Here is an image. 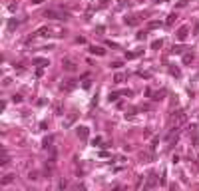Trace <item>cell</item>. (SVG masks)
Returning a JSON list of instances; mask_svg holds the SVG:
<instances>
[{"label":"cell","instance_id":"6da1fadb","mask_svg":"<svg viewBox=\"0 0 199 191\" xmlns=\"http://www.w3.org/2000/svg\"><path fill=\"white\" fill-rule=\"evenodd\" d=\"M187 122V115H185V112H181V110H177V112H173L171 115H169V120H167V127L169 129H179L181 125Z\"/></svg>","mask_w":199,"mask_h":191},{"label":"cell","instance_id":"7a4b0ae2","mask_svg":"<svg viewBox=\"0 0 199 191\" xmlns=\"http://www.w3.org/2000/svg\"><path fill=\"white\" fill-rule=\"evenodd\" d=\"M44 16H46V18H50V20H66V18H68L66 12L56 10V8H50V10H46V12H44Z\"/></svg>","mask_w":199,"mask_h":191},{"label":"cell","instance_id":"3957f363","mask_svg":"<svg viewBox=\"0 0 199 191\" xmlns=\"http://www.w3.org/2000/svg\"><path fill=\"white\" fill-rule=\"evenodd\" d=\"M76 120H78V112H70L64 118V127H72V125L76 124Z\"/></svg>","mask_w":199,"mask_h":191},{"label":"cell","instance_id":"277c9868","mask_svg":"<svg viewBox=\"0 0 199 191\" xmlns=\"http://www.w3.org/2000/svg\"><path fill=\"white\" fill-rule=\"evenodd\" d=\"M155 183H157V173L149 171V173H147V179H145V189H149V187H155Z\"/></svg>","mask_w":199,"mask_h":191},{"label":"cell","instance_id":"5b68a950","mask_svg":"<svg viewBox=\"0 0 199 191\" xmlns=\"http://www.w3.org/2000/svg\"><path fill=\"white\" fill-rule=\"evenodd\" d=\"M76 80H68V82H62V84H60V90L62 92H72L74 90V88H76Z\"/></svg>","mask_w":199,"mask_h":191},{"label":"cell","instance_id":"8992f818","mask_svg":"<svg viewBox=\"0 0 199 191\" xmlns=\"http://www.w3.org/2000/svg\"><path fill=\"white\" fill-rule=\"evenodd\" d=\"M62 66H64L66 72H76V70H78V66L72 62V60H64V62H62Z\"/></svg>","mask_w":199,"mask_h":191},{"label":"cell","instance_id":"52a82bcc","mask_svg":"<svg viewBox=\"0 0 199 191\" xmlns=\"http://www.w3.org/2000/svg\"><path fill=\"white\" fill-rule=\"evenodd\" d=\"M187 34H189V28H187V26H181V28L177 30V40H181V42H183V40L187 38Z\"/></svg>","mask_w":199,"mask_h":191},{"label":"cell","instance_id":"ba28073f","mask_svg":"<svg viewBox=\"0 0 199 191\" xmlns=\"http://www.w3.org/2000/svg\"><path fill=\"white\" fill-rule=\"evenodd\" d=\"M88 135H90V129L86 125H80V127H78V137H80V139H88Z\"/></svg>","mask_w":199,"mask_h":191},{"label":"cell","instance_id":"9c48e42d","mask_svg":"<svg viewBox=\"0 0 199 191\" xmlns=\"http://www.w3.org/2000/svg\"><path fill=\"white\" fill-rule=\"evenodd\" d=\"M123 22L130 24V26H137V24H139V18H135V16H125Z\"/></svg>","mask_w":199,"mask_h":191},{"label":"cell","instance_id":"30bf717a","mask_svg":"<svg viewBox=\"0 0 199 191\" xmlns=\"http://www.w3.org/2000/svg\"><path fill=\"white\" fill-rule=\"evenodd\" d=\"M34 64H36L38 68H46L48 64H50V62H48L46 58H34Z\"/></svg>","mask_w":199,"mask_h":191},{"label":"cell","instance_id":"8fae6325","mask_svg":"<svg viewBox=\"0 0 199 191\" xmlns=\"http://www.w3.org/2000/svg\"><path fill=\"white\" fill-rule=\"evenodd\" d=\"M52 141H54V135H48L44 141H42V147H44V149H50V147H52Z\"/></svg>","mask_w":199,"mask_h":191},{"label":"cell","instance_id":"7c38bea8","mask_svg":"<svg viewBox=\"0 0 199 191\" xmlns=\"http://www.w3.org/2000/svg\"><path fill=\"white\" fill-rule=\"evenodd\" d=\"M90 52H92V54H98V56H104V54H106V50H104V48H98V46H92Z\"/></svg>","mask_w":199,"mask_h":191},{"label":"cell","instance_id":"4fadbf2b","mask_svg":"<svg viewBox=\"0 0 199 191\" xmlns=\"http://www.w3.org/2000/svg\"><path fill=\"white\" fill-rule=\"evenodd\" d=\"M175 20H177V14H175V12H171V14L167 16L165 24H167V26H173V22H175Z\"/></svg>","mask_w":199,"mask_h":191},{"label":"cell","instance_id":"5bb4252c","mask_svg":"<svg viewBox=\"0 0 199 191\" xmlns=\"http://www.w3.org/2000/svg\"><path fill=\"white\" fill-rule=\"evenodd\" d=\"M191 62H193V54H183V64L191 66Z\"/></svg>","mask_w":199,"mask_h":191},{"label":"cell","instance_id":"9a60e30c","mask_svg":"<svg viewBox=\"0 0 199 191\" xmlns=\"http://www.w3.org/2000/svg\"><path fill=\"white\" fill-rule=\"evenodd\" d=\"M12 181H14V175H4V177H2V185H8Z\"/></svg>","mask_w":199,"mask_h":191},{"label":"cell","instance_id":"2e32d148","mask_svg":"<svg viewBox=\"0 0 199 191\" xmlns=\"http://www.w3.org/2000/svg\"><path fill=\"white\" fill-rule=\"evenodd\" d=\"M102 141H104V139H102V137H94V139H92V146H98V147H104V143H102Z\"/></svg>","mask_w":199,"mask_h":191},{"label":"cell","instance_id":"e0dca14e","mask_svg":"<svg viewBox=\"0 0 199 191\" xmlns=\"http://www.w3.org/2000/svg\"><path fill=\"white\" fill-rule=\"evenodd\" d=\"M163 96H165V92H163V90H159V92H155V94L151 96V98H153V100H161Z\"/></svg>","mask_w":199,"mask_h":191},{"label":"cell","instance_id":"ac0fdd59","mask_svg":"<svg viewBox=\"0 0 199 191\" xmlns=\"http://www.w3.org/2000/svg\"><path fill=\"white\" fill-rule=\"evenodd\" d=\"M54 112L58 113V115H62V113H64V112H62V104H60V101H58V104H54Z\"/></svg>","mask_w":199,"mask_h":191},{"label":"cell","instance_id":"d6986e66","mask_svg":"<svg viewBox=\"0 0 199 191\" xmlns=\"http://www.w3.org/2000/svg\"><path fill=\"white\" fill-rule=\"evenodd\" d=\"M16 26H18V20H14V18H12V20H8V30H14Z\"/></svg>","mask_w":199,"mask_h":191},{"label":"cell","instance_id":"ffe728a7","mask_svg":"<svg viewBox=\"0 0 199 191\" xmlns=\"http://www.w3.org/2000/svg\"><path fill=\"white\" fill-rule=\"evenodd\" d=\"M161 46H163V40H155L153 44H151V48H153V50H159Z\"/></svg>","mask_w":199,"mask_h":191},{"label":"cell","instance_id":"44dd1931","mask_svg":"<svg viewBox=\"0 0 199 191\" xmlns=\"http://www.w3.org/2000/svg\"><path fill=\"white\" fill-rule=\"evenodd\" d=\"M114 82H116V84H122L123 82V74H116V76H114Z\"/></svg>","mask_w":199,"mask_h":191},{"label":"cell","instance_id":"7402d4cb","mask_svg":"<svg viewBox=\"0 0 199 191\" xmlns=\"http://www.w3.org/2000/svg\"><path fill=\"white\" fill-rule=\"evenodd\" d=\"M66 185H68V183H66V179H60V183H58V187H60V189L64 191V189H66Z\"/></svg>","mask_w":199,"mask_h":191},{"label":"cell","instance_id":"603a6c76","mask_svg":"<svg viewBox=\"0 0 199 191\" xmlns=\"http://www.w3.org/2000/svg\"><path fill=\"white\" fill-rule=\"evenodd\" d=\"M142 159L144 161H151V153H142Z\"/></svg>","mask_w":199,"mask_h":191},{"label":"cell","instance_id":"cb8c5ba5","mask_svg":"<svg viewBox=\"0 0 199 191\" xmlns=\"http://www.w3.org/2000/svg\"><path fill=\"white\" fill-rule=\"evenodd\" d=\"M118 96H120V94H116V92H111V94H110V101H116V100H118Z\"/></svg>","mask_w":199,"mask_h":191},{"label":"cell","instance_id":"d4e9b609","mask_svg":"<svg viewBox=\"0 0 199 191\" xmlns=\"http://www.w3.org/2000/svg\"><path fill=\"white\" fill-rule=\"evenodd\" d=\"M161 22H149V28H159Z\"/></svg>","mask_w":199,"mask_h":191},{"label":"cell","instance_id":"484cf974","mask_svg":"<svg viewBox=\"0 0 199 191\" xmlns=\"http://www.w3.org/2000/svg\"><path fill=\"white\" fill-rule=\"evenodd\" d=\"M169 72H171L173 76H179V70H177V68H169Z\"/></svg>","mask_w":199,"mask_h":191},{"label":"cell","instance_id":"4316f807","mask_svg":"<svg viewBox=\"0 0 199 191\" xmlns=\"http://www.w3.org/2000/svg\"><path fill=\"white\" fill-rule=\"evenodd\" d=\"M12 100L18 104V101H22V96H18V94H16V96H12Z\"/></svg>","mask_w":199,"mask_h":191},{"label":"cell","instance_id":"83f0119b","mask_svg":"<svg viewBox=\"0 0 199 191\" xmlns=\"http://www.w3.org/2000/svg\"><path fill=\"white\" fill-rule=\"evenodd\" d=\"M28 177H30V179H36V177H38V173H36V171H30V173H28Z\"/></svg>","mask_w":199,"mask_h":191},{"label":"cell","instance_id":"f1b7e54d","mask_svg":"<svg viewBox=\"0 0 199 191\" xmlns=\"http://www.w3.org/2000/svg\"><path fill=\"white\" fill-rule=\"evenodd\" d=\"M139 56V52H130V54H128V58H137Z\"/></svg>","mask_w":199,"mask_h":191},{"label":"cell","instance_id":"f546056e","mask_svg":"<svg viewBox=\"0 0 199 191\" xmlns=\"http://www.w3.org/2000/svg\"><path fill=\"white\" fill-rule=\"evenodd\" d=\"M90 86H92V82H90V80H84V88H86V90H88Z\"/></svg>","mask_w":199,"mask_h":191},{"label":"cell","instance_id":"4dcf8cb0","mask_svg":"<svg viewBox=\"0 0 199 191\" xmlns=\"http://www.w3.org/2000/svg\"><path fill=\"white\" fill-rule=\"evenodd\" d=\"M110 66H111V68H116V70H118V68L122 66V62H114V64H110Z\"/></svg>","mask_w":199,"mask_h":191},{"label":"cell","instance_id":"1f68e13d","mask_svg":"<svg viewBox=\"0 0 199 191\" xmlns=\"http://www.w3.org/2000/svg\"><path fill=\"white\" fill-rule=\"evenodd\" d=\"M193 28H195V32H193V34H199V22L193 24Z\"/></svg>","mask_w":199,"mask_h":191},{"label":"cell","instance_id":"d6a6232c","mask_svg":"<svg viewBox=\"0 0 199 191\" xmlns=\"http://www.w3.org/2000/svg\"><path fill=\"white\" fill-rule=\"evenodd\" d=\"M76 191H86V187H84V185H78V187H76Z\"/></svg>","mask_w":199,"mask_h":191},{"label":"cell","instance_id":"836d02e7","mask_svg":"<svg viewBox=\"0 0 199 191\" xmlns=\"http://www.w3.org/2000/svg\"><path fill=\"white\" fill-rule=\"evenodd\" d=\"M40 2H44V0H32V4H40Z\"/></svg>","mask_w":199,"mask_h":191},{"label":"cell","instance_id":"e575fe53","mask_svg":"<svg viewBox=\"0 0 199 191\" xmlns=\"http://www.w3.org/2000/svg\"><path fill=\"white\" fill-rule=\"evenodd\" d=\"M114 191H123V187H116V189H114Z\"/></svg>","mask_w":199,"mask_h":191},{"label":"cell","instance_id":"d590c367","mask_svg":"<svg viewBox=\"0 0 199 191\" xmlns=\"http://www.w3.org/2000/svg\"><path fill=\"white\" fill-rule=\"evenodd\" d=\"M100 2H102V4H106V2H108V0H100Z\"/></svg>","mask_w":199,"mask_h":191},{"label":"cell","instance_id":"8d00e7d4","mask_svg":"<svg viewBox=\"0 0 199 191\" xmlns=\"http://www.w3.org/2000/svg\"><path fill=\"white\" fill-rule=\"evenodd\" d=\"M151 2H161V0H151Z\"/></svg>","mask_w":199,"mask_h":191},{"label":"cell","instance_id":"74e56055","mask_svg":"<svg viewBox=\"0 0 199 191\" xmlns=\"http://www.w3.org/2000/svg\"><path fill=\"white\" fill-rule=\"evenodd\" d=\"M197 80H199V74H197Z\"/></svg>","mask_w":199,"mask_h":191}]
</instances>
